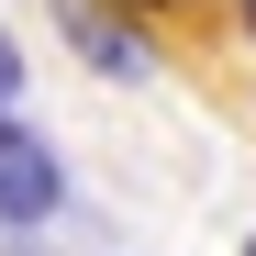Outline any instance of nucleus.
I'll list each match as a JSON object with an SVG mask.
<instances>
[{
  "mask_svg": "<svg viewBox=\"0 0 256 256\" xmlns=\"http://www.w3.org/2000/svg\"><path fill=\"white\" fill-rule=\"evenodd\" d=\"M56 200H67L56 145L34 134L22 112H0V223H12V234H34V223H56Z\"/></svg>",
  "mask_w": 256,
  "mask_h": 256,
  "instance_id": "1",
  "label": "nucleus"
},
{
  "mask_svg": "<svg viewBox=\"0 0 256 256\" xmlns=\"http://www.w3.org/2000/svg\"><path fill=\"white\" fill-rule=\"evenodd\" d=\"M56 22L78 34V56H90V67H112V78H145V34H134V22H112L100 0H56Z\"/></svg>",
  "mask_w": 256,
  "mask_h": 256,
  "instance_id": "2",
  "label": "nucleus"
},
{
  "mask_svg": "<svg viewBox=\"0 0 256 256\" xmlns=\"http://www.w3.org/2000/svg\"><path fill=\"white\" fill-rule=\"evenodd\" d=\"M12 100H22V45L0 34V112H12Z\"/></svg>",
  "mask_w": 256,
  "mask_h": 256,
  "instance_id": "3",
  "label": "nucleus"
},
{
  "mask_svg": "<svg viewBox=\"0 0 256 256\" xmlns=\"http://www.w3.org/2000/svg\"><path fill=\"white\" fill-rule=\"evenodd\" d=\"M234 22H245V45H256V0H234Z\"/></svg>",
  "mask_w": 256,
  "mask_h": 256,
  "instance_id": "4",
  "label": "nucleus"
},
{
  "mask_svg": "<svg viewBox=\"0 0 256 256\" xmlns=\"http://www.w3.org/2000/svg\"><path fill=\"white\" fill-rule=\"evenodd\" d=\"M245 256H256V234H245Z\"/></svg>",
  "mask_w": 256,
  "mask_h": 256,
  "instance_id": "5",
  "label": "nucleus"
}]
</instances>
